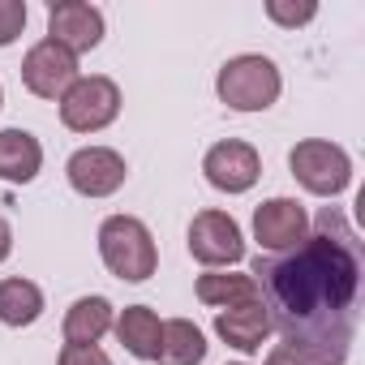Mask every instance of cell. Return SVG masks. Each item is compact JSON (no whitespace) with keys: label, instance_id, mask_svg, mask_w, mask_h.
I'll return each instance as SVG.
<instances>
[{"label":"cell","instance_id":"cell-1","mask_svg":"<svg viewBox=\"0 0 365 365\" xmlns=\"http://www.w3.org/2000/svg\"><path fill=\"white\" fill-rule=\"evenodd\" d=\"M258 297L271 314V331H279V348L297 352L305 365H344L356 322H361V288H365V254L356 228L322 207L314 232L288 254H258L250 267Z\"/></svg>","mask_w":365,"mask_h":365},{"label":"cell","instance_id":"cell-2","mask_svg":"<svg viewBox=\"0 0 365 365\" xmlns=\"http://www.w3.org/2000/svg\"><path fill=\"white\" fill-rule=\"evenodd\" d=\"M99 258L103 267L125 279V284H146L155 271H159V250H155V237L142 220L133 215H108L99 224Z\"/></svg>","mask_w":365,"mask_h":365},{"label":"cell","instance_id":"cell-3","mask_svg":"<svg viewBox=\"0 0 365 365\" xmlns=\"http://www.w3.org/2000/svg\"><path fill=\"white\" fill-rule=\"evenodd\" d=\"M284 91V78H279V65L271 56H258V52H245V56H232L224 61V69L215 73V95L224 108L232 112H267Z\"/></svg>","mask_w":365,"mask_h":365},{"label":"cell","instance_id":"cell-4","mask_svg":"<svg viewBox=\"0 0 365 365\" xmlns=\"http://www.w3.org/2000/svg\"><path fill=\"white\" fill-rule=\"evenodd\" d=\"M288 168L301 185L318 198H339L352 185V159L344 146L327 142V138H305L288 150Z\"/></svg>","mask_w":365,"mask_h":365},{"label":"cell","instance_id":"cell-5","mask_svg":"<svg viewBox=\"0 0 365 365\" xmlns=\"http://www.w3.org/2000/svg\"><path fill=\"white\" fill-rule=\"evenodd\" d=\"M120 116V86L103 73L78 78L61 95V125L73 133H99Z\"/></svg>","mask_w":365,"mask_h":365},{"label":"cell","instance_id":"cell-6","mask_svg":"<svg viewBox=\"0 0 365 365\" xmlns=\"http://www.w3.org/2000/svg\"><path fill=\"white\" fill-rule=\"evenodd\" d=\"M190 254L220 271V267H237L245 258V237H241V224L228 215V211H198L194 224H190Z\"/></svg>","mask_w":365,"mask_h":365},{"label":"cell","instance_id":"cell-7","mask_svg":"<svg viewBox=\"0 0 365 365\" xmlns=\"http://www.w3.org/2000/svg\"><path fill=\"white\" fill-rule=\"evenodd\" d=\"M65 176H69L73 194H82V198H112V194L125 185L129 163H125V155L112 150V146H82V150L69 155Z\"/></svg>","mask_w":365,"mask_h":365},{"label":"cell","instance_id":"cell-8","mask_svg":"<svg viewBox=\"0 0 365 365\" xmlns=\"http://www.w3.org/2000/svg\"><path fill=\"white\" fill-rule=\"evenodd\" d=\"M202 172L211 180V190H220V194H250L262 176V155L250 142L228 138L202 155Z\"/></svg>","mask_w":365,"mask_h":365},{"label":"cell","instance_id":"cell-9","mask_svg":"<svg viewBox=\"0 0 365 365\" xmlns=\"http://www.w3.org/2000/svg\"><path fill=\"white\" fill-rule=\"evenodd\" d=\"M78 78H82V73H78V56L65 52V48L52 43V39H39V43L22 56V86H26L31 95H39V99H56V103H61V95H65Z\"/></svg>","mask_w":365,"mask_h":365},{"label":"cell","instance_id":"cell-10","mask_svg":"<svg viewBox=\"0 0 365 365\" xmlns=\"http://www.w3.org/2000/svg\"><path fill=\"white\" fill-rule=\"evenodd\" d=\"M309 237V215L297 198H267L254 211V241L262 245V254H288Z\"/></svg>","mask_w":365,"mask_h":365},{"label":"cell","instance_id":"cell-11","mask_svg":"<svg viewBox=\"0 0 365 365\" xmlns=\"http://www.w3.org/2000/svg\"><path fill=\"white\" fill-rule=\"evenodd\" d=\"M48 39L65 52L82 56L103 43V14L86 0H52L48 5Z\"/></svg>","mask_w":365,"mask_h":365},{"label":"cell","instance_id":"cell-12","mask_svg":"<svg viewBox=\"0 0 365 365\" xmlns=\"http://www.w3.org/2000/svg\"><path fill=\"white\" fill-rule=\"evenodd\" d=\"M215 335L237 348V352H262L267 335H271V314L262 301H250V305H232V309H220L215 314Z\"/></svg>","mask_w":365,"mask_h":365},{"label":"cell","instance_id":"cell-13","mask_svg":"<svg viewBox=\"0 0 365 365\" xmlns=\"http://www.w3.org/2000/svg\"><path fill=\"white\" fill-rule=\"evenodd\" d=\"M43 168V146L31 129H0V180L31 185Z\"/></svg>","mask_w":365,"mask_h":365},{"label":"cell","instance_id":"cell-14","mask_svg":"<svg viewBox=\"0 0 365 365\" xmlns=\"http://www.w3.org/2000/svg\"><path fill=\"white\" fill-rule=\"evenodd\" d=\"M112 331H116V339L125 344L129 356H138V361H155L159 356V331H163V322H159V314L150 305H125L116 314Z\"/></svg>","mask_w":365,"mask_h":365},{"label":"cell","instance_id":"cell-15","mask_svg":"<svg viewBox=\"0 0 365 365\" xmlns=\"http://www.w3.org/2000/svg\"><path fill=\"white\" fill-rule=\"evenodd\" d=\"M112 322H116V309H112V301L108 297H78L73 305H69V314H65V344H99L108 331H112Z\"/></svg>","mask_w":365,"mask_h":365},{"label":"cell","instance_id":"cell-16","mask_svg":"<svg viewBox=\"0 0 365 365\" xmlns=\"http://www.w3.org/2000/svg\"><path fill=\"white\" fill-rule=\"evenodd\" d=\"M159 365H202L207 361V335L190 318H168L159 331Z\"/></svg>","mask_w":365,"mask_h":365},{"label":"cell","instance_id":"cell-17","mask_svg":"<svg viewBox=\"0 0 365 365\" xmlns=\"http://www.w3.org/2000/svg\"><path fill=\"white\" fill-rule=\"evenodd\" d=\"M43 318V288L35 279H0V322L5 327H31Z\"/></svg>","mask_w":365,"mask_h":365},{"label":"cell","instance_id":"cell-18","mask_svg":"<svg viewBox=\"0 0 365 365\" xmlns=\"http://www.w3.org/2000/svg\"><path fill=\"white\" fill-rule=\"evenodd\" d=\"M198 301L215 305V309H232V305H250L262 301L254 275H232V271H207L198 275Z\"/></svg>","mask_w":365,"mask_h":365},{"label":"cell","instance_id":"cell-19","mask_svg":"<svg viewBox=\"0 0 365 365\" xmlns=\"http://www.w3.org/2000/svg\"><path fill=\"white\" fill-rule=\"evenodd\" d=\"M267 18L297 31V26H305V22L318 18V5H314V0H301V5H288V0H267Z\"/></svg>","mask_w":365,"mask_h":365},{"label":"cell","instance_id":"cell-20","mask_svg":"<svg viewBox=\"0 0 365 365\" xmlns=\"http://www.w3.org/2000/svg\"><path fill=\"white\" fill-rule=\"evenodd\" d=\"M26 31V0H0V48H9Z\"/></svg>","mask_w":365,"mask_h":365},{"label":"cell","instance_id":"cell-21","mask_svg":"<svg viewBox=\"0 0 365 365\" xmlns=\"http://www.w3.org/2000/svg\"><path fill=\"white\" fill-rule=\"evenodd\" d=\"M56 365H112V356L99 348V344H65L61 348V356H56Z\"/></svg>","mask_w":365,"mask_h":365},{"label":"cell","instance_id":"cell-22","mask_svg":"<svg viewBox=\"0 0 365 365\" xmlns=\"http://www.w3.org/2000/svg\"><path fill=\"white\" fill-rule=\"evenodd\" d=\"M267 365H305L297 352H288V348H271L267 352Z\"/></svg>","mask_w":365,"mask_h":365},{"label":"cell","instance_id":"cell-23","mask_svg":"<svg viewBox=\"0 0 365 365\" xmlns=\"http://www.w3.org/2000/svg\"><path fill=\"white\" fill-rule=\"evenodd\" d=\"M9 254H14V228H9V220H0V262Z\"/></svg>","mask_w":365,"mask_h":365},{"label":"cell","instance_id":"cell-24","mask_svg":"<svg viewBox=\"0 0 365 365\" xmlns=\"http://www.w3.org/2000/svg\"><path fill=\"white\" fill-rule=\"evenodd\" d=\"M0 108H5V91H0Z\"/></svg>","mask_w":365,"mask_h":365},{"label":"cell","instance_id":"cell-25","mask_svg":"<svg viewBox=\"0 0 365 365\" xmlns=\"http://www.w3.org/2000/svg\"><path fill=\"white\" fill-rule=\"evenodd\" d=\"M237 365H245V361H237Z\"/></svg>","mask_w":365,"mask_h":365}]
</instances>
